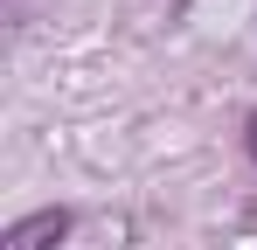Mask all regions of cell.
<instances>
[{"instance_id": "7a4b0ae2", "label": "cell", "mask_w": 257, "mask_h": 250, "mask_svg": "<svg viewBox=\"0 0 257 250\" xmlns=\"http://www.w3.org/2000/svg\"><path fill=\"white\" fill-rule=\"evenodd\" d=\"M243 153L257 160V111H250V125H243Z\"/></svg>"}, {"instance_id": "6da1fadb", "label": "cell", "mask_w": 257, "mask_h": 250, "mask_svg": "<svg viewBox=\"0 0 257 250\" xmlns=\"http://www.w3.org/2000/svg\"><path fill=\"white\" fill-rule=\"evenodd\" d=\"M63 236H70V208H35V215H21V222L7 229L0 250H56Z\"/></svg>"}]
</instances>
